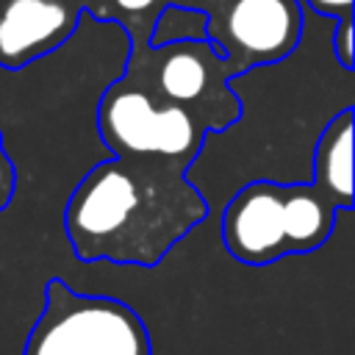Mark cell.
<instances>
[{"mask_svg": "<svg viewBox=\"0 0 355 355\" xmlns=\"http://www.w3.org/2000/svg\"><path fill=\"white\" fill-rule=\"evenodd\" d=\"M208 216L189 172L136 158L92 166L64 205V233L78 261L153 269Z\"/></svg>", "mask_w": 355, "mask_h": 355, "instance_id": "cell-1", "label": "cell"}, {"mask_svg": "<svg viewBox=\"0 0 355 355\" xmlns=\"http://www.w3.org/2000/svg\"><path fill=\"white\" fill-rule=\"evenodd\" d=\"M338 211L311 180H250L222 211L225 250L247 266L319 250Z\"/></svg>", "mask_w": 355, "mask_h": 355, "instance_id": "cell-2", "label": "cell"}, {"mask_svg": "<svg viewBox=\"0 0 355 355\" xmlns=\"http://www.w3.org/2000/svg\"><path fill=\"white\" fill-rule=\"evenodd\" d=\"M22 355H153V338L128 302L80 294L61 277H50Z\"/></svg>", "mask_w": 355, "mask_h": 355, "instance_id": "cell-3", "label": "cell"}, {"mask_svg": "<svg viewBox=\"0 0 355 355\" xmlns=\"http://www.w3.org/2000/svg\"><path fill=\"white\" fill-rule=\"evenodd\" d=\"M122 78L189 111L208 133H222L241 119V97L230 89L233 72L211 42L133 44Z\"/></svg>", "mask_w": 355, "mask_h": 355, "instance_id": "cell-4", "label": "cell"}, {"mask_svg": "<svg viewBox=\"0 0 355 355\" xmlns=\"http://www.w3.org/2000/svg\"><path fill=\"white\" fill-rule=\"evenodd\" d=\"M97 130L114 158L153 161L180 172H189L208 139V130L189 111L125 78L105 86L97 103Z\"/></svg>", "mask_w": 355, "mask_h": 355, "instance_id": "cell-5", "label": "cell"}, {"mask_svg": "<svg viewBox=\"0 0 355 355\" xmlns=\"http://www.w3.org/2000/svg\"><path fill=\"white\" fill-rule=\"evenodd\" d=\"M208 42L233 78L288 58L305 31L300 0H216L208 11Z\"/></svg>", "mask_w": 355, "mask_h": 355, "instance_id": "cell-6", "label": "cell"}, {"mask_svg": "<svg viewBox=\"0 0 355 355\" xmlns=\"http://www.w3.org/2000/svg\"><path fill=\"white\" fill-rule=\"evenodd\" d=\"M86 0H0V67L25 69L58 50L78 28Z\"/></svg>", "mask_w": 355, "mask_h": 355, "instance_id": "cell-7", "label": "cell"}, {"mask_svg": "<svg viewBox=\"0 0 355 355\" xmlns=\"http://www.w3.org/2000/svg\"><path fill=\"white\" fill-rule=\"evenodd\" d=\"M311 183L336 211L352 208V105L322 125L311 155Z\"/></svg>", "mask_w": 355, "mask_h": 355, "instance_id": "cell-8", "label": "cell"}, {"mask_svg": "<svg viewBox=\"0 0 355 355\" xmlns=\"http://www.w3.org/2000/svg\"><path fill=\"white\" fill-rule=\"evenodd\" d=\"M178 42H208V14L191 6L164 3L155 11L153 28L147 31V47H164Z\"/></svg>", "mask_w": 355, "mask_h": 355, "instance_id": "cell-9", "label": "cell"}, {"mask_svg": "<svg viewBox=\"0 0 355 355\" xmlns=\"http://www.w3.org/2000/svg\"><path fill=\"white\" fill-rule=\"evenodd\" d=\"M300 6L308 14L313 11L324 19H333V58L344 72H352V0H300Z\"/></svg>", "mask_w": 355, "mask_h": 355, "instance_id": "cell-10", "label": "cell"}, {"mask_svg": "<svg viewBox=\"0 0 355 355\" xmlns=\"http://www.w3.org/2000/svg\"><path fill=\"white\" fill-rule=\"evenodd\" d=\"M14 191H17V166L6 150L3 130H0V211L8 208V202L14 200Z\"/></svg>", "mask_w": 355, "mask_h": 355, "instance_id": "cell-11", "label": "cell"}, {"mask_svg": "<svg viewBox=\"0 0 355 355\" xmlns=\"http://www.w3.org/2000/svg\"><path fill=\"white\" fill-rule=\"evenodd\" d=\"M125 14H133V17H141L147 11H153L158 6V0H114Z\"/></svg>", "mask_w": 355, "mask_h": 355, "instance_id": "cell-12", "label": "cell"}, {"mask_svg": "<svg viewBox=\"0 0 355 355\" xmlns=\"http://www.w3.org/2000/svg\"><path fill=\"white\" fill-rule=\"evenodd\" d=\"M169 3H178V6H191V8H200V11H208L216 0H169Z\"/></svg>", "mask_w": 355, "mask_h": 355, "instance_id": "cell-13", "label": "cell"}]
</instances>
